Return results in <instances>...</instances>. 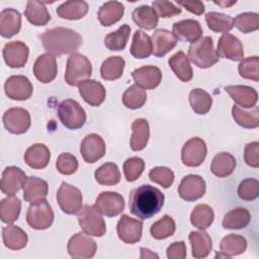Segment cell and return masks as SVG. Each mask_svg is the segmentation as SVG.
<instances>
[{
  "label": "cell",
  "instance_id": "1",
  "mask_svg": "<svg viewBox=\"0 0 259 259\" xmlns=\"http://www.w3.org/2000/svg\"><path fill=\"white\" fill-rule=\"evenodd\" d=\"M164 200L165 196L160 189L146 184L132 190L128 207L134 215L147 220L161 210Z\"/></svg>",
  "mask_w": 259,
  "mask_h": 259
},
{
  "label": "cell",
  "instance_id": "2",
  "mask_svg": "<svg viewBox=\"0 0 259 259\" xmlns=\"http://www.w3.org/2000/svg\"><path fill=\"white\" fill-rule=\"evenodd\" d=\"M39 39L47 53L55 57L74 54L83 44V38L77 31L62 26L45 30Z\"/></svg>",
  "mask_w": 259,
  "mask_h": 259
},
{
  "label": "cell",
  "instance_id": "3",
  "mask_svg": "<svg viewBox=\"0 0 259 259\" xmlns=\"http://www.w3.org/2000/svg\"><path fill=\"white\" fill-rule=\"evenodd\" d=\"M188 58L200 69L212 67L219 62V56L213 48L211 36L205 35L192 42L188 48Z\"/></svg>",
  "mask_w": 259,
  "mask_h": 259
},
{
  "label": "cell",
  "instance_id": "4",
  "mask_svg": "<svg viewBox=\"0 0 259 259\" xmlns=\"http://www.w3.org/2000/svg\"><path fill=\"white\" fill-rule=\"evenodd\" d=\"M92 74V65L84 55L74 53L67 61L65 81L71 86H78L81 82L88 80Z\"/></svg>",
  "mask_w": 259,
  "mask_h": 259
},
{
  "label": "cell",
  "instance_id": "5",
  "mask_svg": "<svg viewBox=\"0 0 259 259\" xmlns=\"http://www.w3.org/2000/svg\"><path fill=\"white\" fill-rule=\"evenodd\" d=\"M58 116L69 130L81 128L86 122L84 108L74 99H65L58 106Z\"/></svg>",
  "mask_w": 259,
  "mask_h": 259
},
{
  "label": "cell",
  "instance_id": "6",
  "mask_svg": "<svg viewBox=\"0 0 259 259\" xmlns=\"http://www.w3.org/2000/svg\"><path fill=\"white\" fill-rule=\"evenodd\" d=\"M78 223L89 236L102 237L106 232V226L101 213L94 205H84L78 212Z\"/></svg>",
  "mask_w": 259,
  "mask_h": 259
},
{
  "label": "cell",
  "instance_id": "7",
  "mask_svg": "<svg viewBox=\"0 0 259 259\" xmlns=\"http://www.w3.org/2000/svg\"><path fill=\"white\" fill-rule=\"evenodd\" d=\"M54 218L53 208L46 199L31 203L26 213V222L34 230H46L50 228L54 222Z\"/></svg>",
  "mask_w": 259,
  "mask_h": 259
},
{
  "label": "cell",
  "instance_id": "8",
  "mask_svg": "<svg viewBox=\"0 0 259 259\" xmlns=\"http://www.w3.org/2000/svg\"><path fill=\"white\" fill-rule=\"evenodd\" d=\"M57 201L65 213L75 214L81 209L83 197L77 187L67 182H62L57 192Z\"/></svg>",
  "mask_w": 259,
  "mask_h": 259
},
{
  "label": "cell",
  "instance_id": "9",
  "mask_svg": "<svg viewBox=\"0 0 259 259\" xmlns=\"http://www.w3.org/2000/svg\"><path fill=\"white\" fill-rule=\"evenodd\" d=\"M67 250L72 258L89 259L95 255L97 245L93 239L80 232L70 238Z\"/></svg>",
  "mask_w": 259,
  "mask_h": 259
},
{
  "label": "cell",
  "instance_id": "10",
  "mask_svg": "<svg viewBox=\"0 0 259 259\" xmlns=\"http://www.w3.org/2000/svg\"><path fill=\"white\" fill-rule=\"evenodd\" d=\"M3 124L5 128L14 135H22L30 127L29 112L21 107H12L3 114Z\"/></svg>",
  "mask_w": 259,
  "mask_h": 259
},
{
  "label": "cell",
  "instance_id": "11",
  "mask_svg": "<svg viewBox=\"0 0 259 259\" xmlns=\"http://www.w3.org/2000/svg\"><path fill=\"white\" fill-rule=\"evenodd\" d=\"M206 153L205 142L198 137H194L184 144L181 151V160L185 166L197 167L203 163Z\"/></svg>",
  "mask_w": 259,
  "mask_h": 259
},
{
  "label": "cell",
  "instance_id": "12",
  "mask_svg": "<svg viewBox=\"0 0 259 259\" xmlns=\"http://www.w3.org/2000/svg\"><path fill=\"white\" fill-rule=\"evenodd\" d=\"M5 94L8 98L17 101L27 100L31 97L33 87L26 76L14 75L10 76L4 84Z\"/></svg>",
  "mask_w": 259,
  "mask_h": 259
},
{
  "label": "cell",
  "instance_id": "13",
  "mask_svg": "<svg viewBox=\"0 0 259 259\" xmlns=\"http://www.w3.org/2000/svg\"><path fill=\"white\" fill-rule=\"evenodd\" d=\"M94 206L105 217H116L124 209V198L117 192L103 191L97 196Z\"/></svg>",
  "mask_w": 259,
  "mask_h": 259
},
{
  "label": "cell",
  "instance_id": "14",
  "mask_svg": "<svg viewBox=\"0 0 259 259\" xmlns=\"http://www.w3.org/2000/svg\"><path fill=\"white\" fill-rule=\"evenodd\" d=\"M205 189L206 185L202 177L189 174L182 178L178 186V194L186 201H194L204 195Z\"/></svg>",
  "mask_w": 259,
  "mask_h": 259
},
{
  "label": "cell",
  "instance_id": "15",
  "mask_svg": "<svg viewBox=\"0 0 259 259\" xmlns=\"http://www.w3.org/2000/svg\"><path fill=\"white\" fill-rule=\"evenodd\" d=\"M217 54L219 58L221 57L235 62L242 61L244 59L243 45L237 36L231 33H224L218 41Z\"/></svg>",
  "mask_w": 259,
  "mask_h": 259
},
{
  "label": "cell",
  "instance_id": "16",
  "mask_svg": "<svg viewBox=\"0 0 259 259\" xmlns=\"http://www.w3.org/2000/svg\"><path fill=\"white\" fill-rule=\"evenodd\" d=\"M105 151V142L97 134L87 135L81 142L80 153L86 163H95L104 156Z\"/></svg>",
  "mask_w": 259,
  "mask_h": 259
},
{
  "label": "cell",
  "instance_id": "17",
  "mask_svg": "<svg viewBox=\"0 0 259 259\" xmlns=\"http://www.w3.org/2000/svg\"><path fill=\"white\" fill-rule=\"evenodd\" d=\"M25 173L16 166H9L4 169L1 177V191L6 195H14L17 193L26 181Z\"/></svg>",
  "mask_w": 259,
  "mask_h": 259
},
{
  "label": "cell",
  "instance_id": "18",
  "mask_svg": "<svg viewBox=\"0 0 259 259\" xmlns=\"http://www.w3.org/2000/svg\"><path fill=\"white\" fill-rule=\"evenodd\" d=\"M116 231L118 238L125 244H135L141 240L143 223L123 214L117 223Z\"/></svg>",
  "mask_w": 259,
  "mask_h": 259
},
{
  "label": "cell",
  "instance_id": "19",
  "mask_svg": "<svg viewBox=\"0 0 259 259\" xmlns=\"http://www.w3.org/2000/svg\"><path fill=\"white\" fill-rule=\"evenodd\" d=\"M2 54L7 66L21 68L28 60L29 49L23 41H10L4 46Z\"/></svg>",
  "mask_w": 259,
  "mask_h": 259
},
{
  "label": "cell",
  "instance_id": "20",
  "mask_svg": "<svg viewBox=\"0 0 259 259\" xmlns=\"http://www.w3.org/2000/svg\"><path fill=\"white\" fill-rule=\"evenodd\" d=\"M58 73V66L56 57L46 53L39 56L33 65V74L35 78L41 83L52 82Z\"/></svg>",
  "mask_w": 259,
  "mask_h": 259
},
{
  "label": "cell",
  "instance_id": "21",
  "mask_svg": "<svg viewBox=\"0 0 259 259\" xmlns=\"http://www.w3.org/2000/svg\"><path fill=\"white\" fill-rule=\"evenodd\" d=\"M136 84L143 89H154L162 81V73L156 66H143L132 72Z\"/></svg>",
  "mask_w": 259,
  "mask_h": 259
},
{
  "label": "cell",
  "instance_id": "22",
  "mask_svg": "<svg viewBox=\"0 0 259 259\" xmlns=\"http://www.w3.org/2000/svg\"><path fill=\"white\" fill-rule=\"evenodd\" d=\"M78 88L81 97L91 106H99L105 99V88L96 80H85L78 85Z\"/></svg>",
  "mask_w": 259,
  "mask_h": 259
},
{
  "label": "cell",
  "instance_id": "23",
  "mask_svg": "<svg viewBox=\"0 0 259 259\" xmlns=\"http://www.w3.org/2000/svg\"><path fill=\"white\" fill-rule=\"evenodd\" d=\"M225 91L231 96L237 105L243 108H251L255 106L258 100L257 91L250 86L229 85L225 87Z\"/></svg>",
  "mask_w": 259,
  "mask_h": 259
},
{
  "label": "cell",
  "instance_id": "24",
  "mask_svg": "<svg viewBox=\"0 0 259 259\" xmlns=\"http://www.w3.org/2000/svg\"><path fill=\"white\" fill-rule=\"evenodd\" d=\"M173 33L181 41L194 42L202 35V27L197 20L184 19L173 24Z\"/></svg>",
  "mask_w": 259,
  "mask_h": 259
},
{
  "label": "cell",
  "instance_id": "25",
  "mask_svg": "<svg viewBox=\"0 0 259 259\" xmlns=\"http://www.w3.org/2000/svg\"><path fill=\"white\" fill-rule=\"evenodd\" d=\"M177 37L173 32L167 29H157L152 35L153 45V55L157 58L165 56L167 53L172 51L177 45Z\"/></svg>",
  "mask_w": 259,
  "mask_h": 259
},
{
  "label": "cell",
  "instance_id": "26",
  "mask_svg": "<svg viewBox=\"0 0 259 259\" xmlns=\"http://www.w3.org/2000/svg\"><path fill=\"white\" fill-rule=\"evenodd\" d=\"M21 28V15L13 8L3 9L0 13V34L9 38L19 32Z\"/></svg>",
  "mask_w": 259,
  "mask_h": 259
},
{
  "label": "cell",
  "instance_id": "27",
  "mask_svg": "<svg viewBox=\"0 0 259 259\" xmlns=\"http://www.w3.org/2000/svg\"><path fill=\"white\" fill-rule=\"evenodd\" d=\"M49 191L47 181L35 177L29 176L23 185V198L30 203L46 199Z\"/></svg>",
  "mask_w": 259,
  "mask_h": 259
},
{
  "label": "cell",
  "instance_id": "28",
  "mask_svg": "<svg viewBox=\"0 0 259 259\" xmlns=\"http://www.w3.org/2000/svg\"><path fill=\"white\" fill-rule=\"evenodd\" d=\"M51 159V152L44 144H33L30 146L25 154L24 161L32 169H44L48 166Z\"/></svg>",
  "mask_w": 259,
  "mask_h": 259
},
{
  "label": "cell",
  "instance_id": "29",
  "mask_svg": "<svg viewBox=\"0 0 259 259\" xmlns=\"http://www.w3.org/2000/svg\"><path fill=\"white\" fill-rule=\"evenodd\" d=\"M124 13V6L118 1L105 2L98 10L97 18L102 26H110L119 21Z\"/></svg>",
  "mask_w": 259,
  "mask_h": 259
},
{
  "label": "cell",
  "instance_id": "30",
  "mask_svg": "<svg viewBox=\"0 0 259 259\" xmlns=\"http://www.w3.org/2000/svg\"><path fill=\"white\" fill-rule=\"evenodd\" d=\"M247 249V241L243 236L230 234L226 236L220 244L221 253L217 257H233L244 253Z\"/></svg>",
  "mask_w": 259,
  "mask_h": 259
},
{
  "label": "cell",
  "instance_id": "31",
  "mask_svg": "<svg viewBox=\"0 0 259 259\" xmlns=\"http://www.w3.org/2000/svg\"><path fill=\"white\" fill-rule=\"evenodd\" d=\"M132 137L131 148L133 151H142L146 148L150 138L149 122L145 118H137L132 123Z\"/></svg>",
  "mask_w": 259,
  "mask_h": 259
},
{
  "label": "cell",
  "instance_id": "32",
  "mask_svg": "<svg viewBox=\"0 0 259 259\" xmlns=\"http://www.w3.org/2000/svg\"><path fill=\"white\" fill-rule=\"evenodd\" d=\"M189 241L191 244V254L194 258H205L211 251L212 241L209 235L201 231H192L189 234Z\"/></svg>",
  "mask_w": 259,
  "mask_h": 259
},
{
  "label": "cell",
  "instance_id": "33",
  "mask_svg": "<svg viewBox=\"0 0 259 259\" xmlns=\"http://www.w3.org/2000/svg\"><path fill=\"white\" fill-rule=\"evenodd\" d=\"M2 239L5 247L10 250H21L27 244V235L19 227L8 225L2 229Z\"/></svg>",
  "mask_w": 259,
  "mask_h": 259
},
{
  "label": "cell",
  "instance_id": "34",
  "mask_svg": "<svg viewBox=\"0 0 259 259\" xmlns=\"http://www.w3.org/2000/svg\"><path fill=\"white\" fill-rule=\"evenodd\" d=\"M232 115L236 123L245 128H256L259 126V108L257 105L251 108H243L239 105H234Z\"/></svg>",
  "mask_w": 259,
  "mask_h": 259
},
{
  "label": "cell",
  "instance_id": "35",
  "mask_svg": "<svg viewBox=\"0 0 259 259\" xmlns=\"http://www.w3.org/2000/svg\"><path fill=\"white\" fill-rule=\"evenodd\" d=\"M168 64L176 77H178V79H180L182 82H188L192 79V68L190 66L188 57L182 51L172 55L168 60Z\"/></svg>",
  "mask_w": 259,
  "mask_h": 259
},
{
  "label": "cell",
  "instance_id": "36",
  "mask_svg": "<svg viewBox=\"0 0 259 259\" xmlns=\"http://www.w3.org/2000/svg\"><path fill=\"white\" fill-rule=\"evenodd\" d=\"M236 165V159L232 154L222 152L213 157L210 164V171L217 177L223 178L231 175L234 172Z\"/></svg>",
  "mask_w": 259,
  "mask_h": 259
},
{
  "label": "cell",
  "instance_id": "37",
  "mask_svg": "<svg viewBox=\"0 0 259 259\" xmlns=\"http://www.w3.org/2000/svg\"><path fill=\"white\" fill-rule=\"evenodd\" d=\"M24 16L32 24L36 26H42L49 23L51 20V14L42 2L28 1L24 10Z\"/></svg>",
  "mask_w": 259,
  "mask_h": 259
},
{
  "label": "cell",
  "instance_id": "38",
  "mask_svg": "<svg viewBox=\"0 0 259 259\" xmlns=\"http://www.w3.org/2000/svg\"><path fill=\"white\" fill-rule=\"evenodd\" d=\"M88 12L86 1H66L57 8V14L64 19L77 20L83 18Z\"/></svg>",
  "mask_w": 259,
  "mask_h": 259
},
{
  "label": "cell",
  "instance_id": "39",
  "mask_svg": "<svg viewBox=\"0 0 259 259\" xmlns=\"http://www.w3.org/2000/svg\"><path fill=\"white\" fill-rule=\"evenodd\" d=\"M251 221V214L244 207H237L227 212L223 219V227L229 230H241L246 228Z\"/></svg>",
  "mask_w": 259,
  "mask_h": 259
},
{
  "label": "cell",
  "instance_id": "40",
  "mask_svg": "<svg viewBox=\"0 0 259 259\" xmlns=\"http://www.w3.org/2000/svg\"><path fill=\"white\" fill-rule=\"evenodd\" d=\"M153 53V45L151 37L143 30H137L134 34L131 54L136 59H146Z\"/></svg>",
  "mask_w": 259,
  "mask_h": 259
},
{
  "label": "cell",
  "instance_id": "41",
  "mask_svg": "<svg viewBox=\"0 0 259 259\" xmlns=\"http://www.w3.org/2000/svg\"><path fill=\"white\" fill-rule=\"evenodd\" d=\"M134 22L147 30H151L158 25V15L156 11L149 5H142L137 7L133 13Z\"/></svg>",
  "mask_w": 259,
  "mask_h": 259
},
{
  "label": "cell",
  "instance_id": "42",
  "mask_svg": "<svg viewBox=\"0 0 259 259\" xmlns=\"http://www.w3.org/2000/svg\"><path fill=\"white\" fill-rule=\"evenodd\" d=\"M125 62L119 56H112L103 61L100 67V75L102 79L113 81L122 76Z\"/></svg>",
  "mask_w": 259,
  "mask_h": 259
},
{
  "label": "cell",
  "instance_id": "43",
  "mask_svg": "<svg viewBox=\"0 0 259 259\" xmlns=\"http://www.w3.org/2000/svg\"><path fill=\"white\" fill-rule=\"evenodd\" d=\"M21 201L17 196L8 195L0 202V219L5 224L15 222L20 213Z\"/></svg>",
  "mask_w": 259,
  "mask_h": 259
},
{
  "label": "cell",
  "instance_id": "44",
  "mask_svg": "<svg viewBox=\"0 0 259 259\" xmlns=\"http://www.w3.org/2000/svg\"><path fill=\"white\" fill-rule=\"evenodd\" d=\"M205 21L208 28L214 32L228 33L235 25L234 18L220 12H208L205 14Z\"/></svg>",
  "mask_w": 259,
  "mask_h": 259
},
{
  "label": "cell",
  "instance_id": "45",
  "mask_svg": "<svg viewBox=\"0 0 259 259\" xmlns=\"http://www.w3.org/2000/svg\"><path fill=\"white\" fill-rule=\"evenodd\" d=\"M189 103L192 110L197 114L207 113L212 104V98L205 90L196 88L189 93Z\"/></svg>",
  "mask_w": 259,
  "mask_h": 259
},
{
  "label": "cell",
  "instance_id": "46",
  "mask_svg": "<svg viewBox=\"0 0 259 259\" xmlns=\"http://www.w3.org/2000/svg\"><path fill=\"white\" fill-rule=\"evenodd\" d=\"M94 177L101 185H115L120 181V172L116 164L107 162L96 169Z\"/></svg>",
  "mask_w": 259,
  "mask_h": 259
},
{
  "label": "cell",
  "instance_id": "47",
  "mask_svg": "<svg viewBox=\"0 0 259 259\" xmlns=\"http://www.w3.org/2000/svg\"><path fill=\"white\" fill-rule=\"evenodd\" d=\"M131 27L127 24L121 25L115 31L108 33L104 38V45L109 51H122L128 40Z\"/></svg>",
  "mask_w": 259,
  "mask_h": 259
},
{
  "label": "cell",
  "instance_id": "48",
  "mask_svg": "<svg viewBox=\"0 0 259 259\" xmlns=\"http://www.w3.org/2000/svg\"><path fill=\"white\" fill-rule=\"evenodd\" d=\"M213 219V209L207 204H197L190 214L191 224L200 230H205L210 227Z\"/></svg>",
  "mask_w": 259,
  "mask_h": 259
},
{
  "label": "cell",
  "instance_id": "49",
  "mask_svg": "<svg viewBox=\"0 0 259 259\" xmlns=\"http://www.w3.org/2000/svg\"><path fill=\"white\" fill-rule=\"evenodd\" d=\"M147 101V93L145 89L134 84L130 86L122 94V103L130 109L141 108Z\"/></svg>",
  "mask_w": 259,
  "mask_h": 259
},
{
  "label": "cell",
  "instance_id": "50",
  "mask_svg": "<svg viewBox=\"0 0 259 259\" xmlns=\"http://www.w3.org/2000/svg\"><path fill=\"white\" fill-rule=\"evenodd\" d=\"M175 229L176 225L174 220L170 215L165 214L159 221L155 222L152 225L150 233L154 239L163 240L171 237L174 234Z\"/></svg>",
  "mask_w": 259,
  "mask_h": 259
},
{
  "label": "cell",
  "instance_id": "51",
  "mask_svg": "<svg viewBox=\"0 0 259 259\" xmlns=\"http://www.w3.org/2000/svg\"><path fill=\"white\" fill-rule=\"evenodd\" d=\"M234 25L243 33H250L259 28V15L256 12H244L234 19Z\"/></svg>",
  "mask_w": 259,
  "mask_h": 259
},
{
  "label": "cell",
  "instance_id": "52",
  "mask_svg": "<svg viewBox=\"0 0 259 259\" xmlns=\"http://www.w3.org/2000/svg\"><path fill=\"white\" fill-rule=\"evenodd\" d=\"M239 74L244 79L259 81V58L257 56L243 59L239 64Z\"/></svg>",
  "mask_w": 259,
  "mask_h": 259
},
{
  "label": "cell",
  "instance_id": "53",
  "mask_svg": "<svg viewBox=\"0 0 259 259\" xmlns=\"http://www.w3.org/2000/svg\"><path fill=\"white\" fill-rule=\"evenodd\" d=\"M238 196L242 200L251 201L259 195V182L255 178H246L241 181L237 190Z\"/></svg>",
  "mask_w": 259,
  "mask_h": 259
},
{
  "label": "cell",
  "instance_id": "54",
  "mask_svg": "<svg viewBox=\"0 0 259 259\" xmlns=\"http://www.w3.org/2000/svg\"><path fill=\"white\" fill-rule=\"evenodd\" d=\"M145 169V162L140 157H132L123 163V173L126 181H136L143 173Z\"/></svg>",
  "mask_w": 259,
  "mask_h": 259
},
{
  "label": "cell",
  "instance_id": "55",
  "mask_svg": "<svg viewBox=\"0 0 259 259\" xmlns=\"http://www.w3.org/2000/svg\"><path fill=\"white\" fill-rule=\"evenodd\" d=\"M149 178L151 181L161 185L164 188H168L173 184L174 181V172L164 166H158L150 170Z\"/></svg>",
  "mask_w": 259,
  "mask_h": 259
},
{
  "label": "cell",
  "instance_id": "56",
  "mask_svg": "<svg viewBox=\"0 0 259 259\" xmlns=\"http://www.w3.org/2000/svg\"><path fill=\"white\" fill-rule=\"evenodd\" d=\"M57 170L64 175H71L78 169V160L70 153H62L56 162Z\"/></svg>",
  "mask_w": 259,
  "mask_h": 259
},
{
  "label": "cell",
  "instance_id": "57",
  "mask_svg": "<svg viewBox=\"0 0 259 259\" xmlns=\"http://www.w3.org/2000/svg\"><path fill=\"white\" fill-rule=\"evenodd\" d=\"M153 5V9L156 11L157 15H159L162 18H168V17H172L174 15L180 14L182 9L180 7L175 6L172 2L169 1H154L152 3Z\"/></svg>",
  "mask_w": 259,
  "mask_h": 259
},
{
  "label": "cell",
  "instance_id": "58",
  "mask_svg": "<svg viewBox=\"0 0 259 259\" xmlns=\"http://www.w3.org/2000/svg\"><path fill=\"white\" fill-rule=\"evenodd\" d=\"M244 159L248 166L253 168L259 167V143L252 142L245 146Z\"/></svg>",
  "mask_w": 259,
  "mask_h": 259
},
{
  "label": "cell",
  "instance_id": "59",
  "mask_svg": "<svg viewBox=\"0 0 259 259\" xmlns=\"http://www.w3.org/2000/svg\"><path fill=\"white\" fill-rule=\"evenodd\" d=\"M186 257V245L183 241L174 242L167 248L168 259H184Z\"/></svg>",
  "mask_w": 259,
  "mask_h": 259
},
{
  "label": "cell",
  "instance_id": "60",
  "mask_svg": "<svg viewBox=\"0 0 259 259\" xmlns=\"http://www.w3.org/2000/svg\"><path fill=\"white\" fill-rule=\"evenodd\" d=\"M177 3L187 11L196 15H201L204 12V4L201 1H177Z\"/></svg>",
  "mask_w": 259,
  "mask_h": 259
},
{
  "label": "cell",
  "instance_id": "61",
  "mask_svg": "<svg viewBox=\"0 0 259 259\" xmlns=\"http://www.w3.org/2000/svg\"><path fill=\"white\" fill-rule=\"evenodd\" d=\"M159 258V256H158V254H156V253H153L150 249H147V248H144V247H142L141 248V258L142 259H144V258Z\"/></svg>",
  "mask_w": 259,
  "mask_h": 259
},
{
  "label": "cell",
  "instance_id": "62",
  "mask_svg": "<svg viewBox=\"0 0 259 259\" xmlns=\"http://www.w3.org/2000/svg\"><path fill=\"white\" fill-rule=\"evenodd\" d=\"M214 3H215V4H218V5H220V6L229 7V6L233 5V4H236V3H237V1H231V2H225V1H223V2H214Z\"/></svg>",
  "mask_w": 259,
  "mask_h": 259
}]
</instances>
